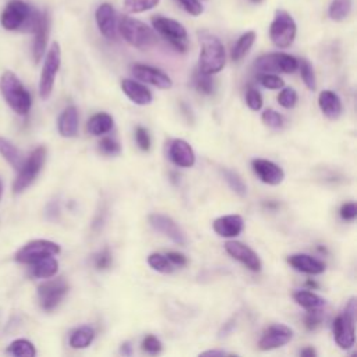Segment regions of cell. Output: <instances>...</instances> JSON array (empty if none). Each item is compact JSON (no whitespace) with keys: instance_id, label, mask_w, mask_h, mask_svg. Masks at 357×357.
<instances>
[{"instance_id":"obj_1","label":"cell","mask_w":357,"mask_h":357,"mask_svg":"<svg viewBox=\"0 0 357 357\" xmlns=\"http://www.w3.org/2000/svg\"><path fill=\"white\" fill-rule=\"evenodd\" d=\"M0 94L17 115L26 116L31 111V94L13 72H5L0 77Z\"/></svg>"},{"instance_id":"obj_2","label":"cell","mask_w":357,"mask_h":357,"mask_svg":"<svg viewBox=\"0 0 357 357\" xmlns=\"http://www.w3.org/2000/svg\"><path fill=\"white\" fill-rule=\"evenodd\" d=\"M201 54L198 61V70L204 74H216L219 73L226 63L225 48L222 42L208 33L200 34Z\"/></svg>"},{"instance_id":"obj_3","label":"cell","mask_w":357,"mask_h":357,"mask_svg":"<svg viewBox=\"0 0 357 357\" xmlns=\"http://www.w3.org/2000/svg\"><path fill=\"white\" fill-rule=\"evenodd\" d=\"M119 31L126 42L137 49L147 51L157 44L155 31L137 19L129 16L122 17L119 22Z\"/></svg>"},{"instance_id":"obj_4","label":"cell","mask_w":357,"mask_h":357,"mask_svg":"<svg viewBox=\"0 0 357 357\" xmlns=\"http://www.w3.org/2000/svg\"><path fill=\"white\" fill-rule=\"evenodd\" d=\"M45 161H47L45 147H38L30 154V157L24 161L23 166L19 169V175L13 183L15 194H22L35 182V179L38 177V175L41 173L45 165Z\"/></svg>"},{"instance_id":"obj_5","label":"cell","mask_w":357,"mask_h":357,"mask_svg":"<svg viewBox=\"0 0 357 357\" xmlns=\"http://www.w3.org/2000/svg\"><path fill=\"white\" fill-rule=\"evenodd\" d=\"M354 324H356V299L351 297L342 315L332 325L335 342L340 349H350L354 344Z\"/></svg>"},{"instance_id":"obj_6","label":"cell","mask_w":357,"mask_h":357,"mask_svg":"<svg viewBox=\"0 0 357 357\" xmlns=\"http://www.w3.org/2000/svg\"><path fill=\"white\" fill-rule=\"evenodd\" d=\"M152 26L155 31L164 37L176 51L184 54L189 49V37L186 29L176 20L164 17V16H154Z\"/></svg>"},{"instance_id":"obj_7","label":"cell","mask_w":357,"mask_h":357,"mask_svg":"<svg viewBox=\"0 0 357 357\" xmlns=\"http://www.w3.org/2000/svg\"><path fill=\"white\" fill-rule=\"evenodd\" d=\"M297 26L293 17L285 10H276L273 22L269 27V37L275 47L278 48H289L296 38Z\"/></svg>"},{"instance_id":"obj_8","label":"cell","mask_w":357,"mask_h":357,"mask_svg":"<svg viewBox=\"0 0 357 357\" xmlns=\"http://www.w3.org/2000/svg\"><path fill=\"white\" fill-rule=\"evenodd\" d=\"M62 63V51L58 42H54L51 45V49L48 51L40 79V97L47 101L54 91L55 87V80L59 73Z\"/></svg>"},{"instance_id":"obj_9","label":"cell","mask_w":357,"mask_h":357,"mask_svg":"<svg viewBox=\"0 0 357 357\" xmlns=\"http://www.w3.org/2000/svg\"><path fill=\"white\" fill-rule=\"evenodd\" d=\"M61 253V246L51 240H33L23 246L16 253V261L20 264H29L49 257V255H58Z\"/></svg>"},{"instance_id":"obj_10","label":"cell","mask_w":357,"mask_h":357,"mask_svg":"<svg viewBox=\"0 0 357 357\" xmlns=\"http://www.w3.org/2000/svg\"><path fill=\"white\" fill-rule=\"evenodd\" d=\"M261 73H294L299 68V61L287 54H268L258 58L254 63Z\"/></svg>"},{"instance_id":"obj_11","label":"cell","mask_w":357,"mask_h":357,"mask_svg":"<svg viewBox=\"0 0 357 357\" xmlns=\"http://www.w3.org/2000/svg\"><path fill=\"white\" fill-rule=\"evenodd\" d=\"M69 292V285L63 278L51 279L40 285L38 287V299L40 304L45 311H52L56 308L65 296Z\"/></svg>"},{"instance_id":"obj_12","label":"cell","mask_w":357,"mask_h":357,"mask_svg":"<svg viewBox=\"0 0 357 357\" xmlns=\"http://www.w3.org/2000/svg\"><path fill=\"white\" fill-rule=\"evenodd\" d=\"M34 8L27 5L23 0H12V2L8 3L6 9L2 13V17H0V23H2V27L8 31H17L23 29L26 24L29 16L31 15Z\"/></svg>"},{"instance_id":"obj_13","label":"cell","mask_w":357,"mask_h":357,"mask_svg":"<svg viewBox=\"0 0 357 357\" xmlns=\"http://www.w3.org/2000/svg\"><path fill=\"white\" fill-rule=\"evenodd\" d=\"M148 221H150V225L157 232L165 235L173 243H176L179 246H186L187 244V239H186L184 232L170 216H166V215H162V214H152V215H150Z\"/></svg>"},{"instance_id":"obj_14","label":"cell","mask_w":357,"mask_h":357,"mask_svg":"<svg viewBox=\"0 0 357 357\" xmlns=\"http://www.w3.org/2000/svg\"><path fill=\"white\" fill-rule=\"evenodd\" d=\"M225 250L230 257L240 261L250 271H253V272H260L261 271L262 262H261L260 257L257 255V253L253 248H250L248 246H246L240 241L230 240V241H226Z\"/></svg>"},{"instance_id":"obj_15","label":"cell","mask_w":357,"mask_h":357,"mask_svg":"<svg viewBox=\"0 0 357 357\" xmlns=\"http://www.w3.org/2000/svg\"><path fill=\"white\" fill-rule=\"evenodd\" d=\"M293 338V331L283 325V324H275L271 325L261 336L258 346L261 350H272L285 346L289 343Z\"/></svg>"},{"instance_id":"obj_16","label":"cell","mask_w":357,"mask_h":357,"mask_svg":"<svg viewBox=\"0 0 357 357\" xmlns=\"http://www.w3.org/2000/svg\"><path fill=\"white\" fill-rule=\"evenodd\" d=\"M132 73L136 79H138L143 83L151 84L161 90H169L172 88L173 83L168 74H165L162 70L155 69L152 66L147 65H134L132 69Z\"/></svg>"},{"instance_id":"obj_17","label":"cell","mask_w":357,"mask_h":357,"mask_svg":"<svg viewBox=\"0 0 357 357\" xmlns=\"http://www.w3.org/2000/svg\"><path fill=\"white\" fill-rule=\"evenodd\" d=\"M254 173L258 176V179L269 186H278L285 179V172L280 166L276 164L267 161V159H254L251 162Z\"/></svg>"},{"instance_id":"obj_18","label":"cell","mask_w":357,"mask_h":357,"mask_svg":"<svg viewBox=\"0 0 357 357\" xmlns=\"http://www.w3.org/2000/svg\"><path fill=\"white\" fill-rule=\"evenodd\" d=\"M95 20H97L101 34L105 38H108V40L116 38L118 20H116V12L112 5L102 3L95 12Z\"/></svg>"},{"instance_id":"obj_19","label":"cell","mask_w":357,"mask_h":357,"mask_svg":"<svg viewBox=\"0 0 357 357\" xmlns=\"http://www.w3.org/2000/svg\"><path fill=\"white\" fill-rule=\"evenodd\" d=\"M170 161L180 168H191L196 164V154L191 145L184 140H173L169 147Z\"/></svg>"},{"instance_id":"obj_20","label":"cell","mask_w":357,"mask_h":357,"mask_svg":"<svg viewBox=\"0 0 357 357\" xmlns=\"http://www.w3.org/2000/svg\"><path fill=\"white\" fill-rule=\"evenodd\" d=\"M212 228L218 236L225 239H233L243 232L244 221L240 215H225L216 218L212 223Z\"/></svg>"},{"instance_id":"obj_21","label":"cell","mask_w":357,"mask_h":357,"mask_svg":"<svg viewBox=\"0 0 357 357\" xmlns=\"http://www.w3.org/2000/svg\"><path fill=\"white\" fill-rule=\"evenodd\" d=\"M49 31H51V19H49V15L45 12L41 15L40 24H38L37 30L34 31L35 40H34V47H33V55H34L35 63H38L45 55V51L48 47Z\"/></svg>"},{"instance_id":"obj_22","label":"cell","mask_w":357,"mask_h":357,"mask_svg":"<svg viewBox=\"0 0 357 357\" xmlns=\"http://www.w3.org/2000/svg\"><path fill=\"white\" fill-rule=\"evenodd\" d=\"M287 262L296 271L308 275H319L325 271V264L308 254H293L287 258Z\"/></svg>"},{"instance_id":"obj_23","label":"cell","mask_w":357,"mask_h":357,"mask_svg":"<svg viewBox=\"0 0 357 357\" xmlns=\"http://www.w3.org/2000/svg\"><path fill=\"white\" fill-rule=\"evenodd\" d=\"M122 90L126 94V97L137 105L145 106V105H150L152 102L151 91L145 86H143V84H140L134 80H123L122 81Z\"/></svg>"},{"instance_id":"obj_24","label":"cell","mask_w":357,"mask_h":357,"mask_svg":"<svg viewBox=\"0 0 357 357\" xmlns=\"http://www.w3.org/2000/svg\"><path fill=\"white\" fill-rule=\"evenodd\" d=\"M59 134L65 138H73L79 133V111L76 106H68L58 120Z\"/></svg>"},{"instance_id":"obj_25","label":"cell","mask_w":357,"mask_h":357,"mask_svg":"<svg viewBox=\"0 0 357 357\" xmlns=\"http://www.w3.org/2000/svg\"><path fill=\"white\" fill-rule=\"evenodd\" d=\"M318 105L322 113L329 119H338L343 111L339 97L332 91H322L318 97Z\"/></svg>"},{"instance_id":"obj_26","label":"cell","mask_w":357,"mask_h":357,"mask_svg":"<svg viewBox=\"0 0 357 357\" xmlns=\"http://www.w3.org/2000/svg\"><path fill=\"white\" fill-rule=\"evenodd\" d=\"M59 271V262L55 255L41 258L31 264V275L38 279H51Z\"/></svg>"},{"instance_id":"obj_27","label":"cell","mask_w":357,"mask_h":357,"mask_svg":"<svg viewBox=\"0 0 357 357\" xmlns=\"http://www.w3.org/2000/svg\"><path fill=\"white\" fill-rule=\"evenodd\" d=\"M0 155H2L8 161V164L15 170H19L26 161L23 152L10 140H8L5 137H0Z\"/></svg>"},{"instance_id":"obj_28","label":"cell","mask_w":357,"mask_h":357,"mask_svg":"<svg viewBox=\"0 0 357 357\" xmlns=\"http://www.w3.org/2000/svg\"><path fill=\"white\" fill-rule=\"evenodd\" d=\"M113 129V119L108 113H97L94 115L87 126V130L93 136H102L109 133Z\"/></svg>"},{"instance_id":"obj_29","label":"cell","mask_w":357,"mask_h":357,"mask_svg":"<svg viewBox=\"0 0 357 357\" xmlns=\"http://www.w3.org/2000/svg\"><path fill=\"white\" fill-rule=\"evenodd\" d=\"M293 299L299 306H301L306 310H318V308L325 307V304H326L325 299H322L321 296H318L312 292H308V290L296 292L293 294Z\"/></svg>"},{"instance_id":"obj_30","label":"cell","mask_w":357,"mask_h":357,"mask_svg":"<svg viewBox=\"0 0 357 357\" xmlns=\"http://www.w3.org/2000/svg\"><path fill=\"white\" fill-rule=\"evenodd\" d=\"M95 338V331L94 328L88 326V325H84V326H80L77 328L72 335H70V339H69V343L73 349H86L88 347L93 340Z\"/></svg>"},{"instance_id":"obj_31","label":"cell","mask_w":357,"mask_h":357,"mask_svg":"<svg viewBox=\"0 0 357 357\" xmlns=\"http://www.w3.org/2000/svg\"><path fill=\"white\" fill-rule=\"evenodd\" d=\"M255 42V33L254 31H248L246 34H243L237 42L235 44L233 49H232V61L233 62H240L251 49V47Z\"/></svg>"},{"instance_id":"obj_32","label":"cell","mask_w":357,"mask_h":357,"mask_svg":"<svg viewBox=\"0 0 357 357\" xmlns=\"http://www.w3.org/2000/svg\"><path fill=\"white\" fill-rule=\"evenodd\" d=\"M8 353L16 357H35L37 349L29 339H16L9 344Z\"/></svg>"},{"instance_id":"obj_33","label":"cell","mask_w":357,"mask_h":357,"mask_svg":"<svg viewBox=\"0 0 357 357\" xmlns=\"http://www.w3.org/2000/svg\"><path fill=\"white\" fill-rule=\"evenodd\" d=\"M351 12V0H332L328 15L333 22H343Z\"/></svg>"},{"instance_id":"obj_34","label":"cell","mask_w":357,"mask_h":357,"mask_svg":"<svg viewBox=\"0 0 357 357\" xmlns=\"http://www.w3.org/2000/svg\"><path fill=\"white\" fill-rule=\"evenodd\" d=\"M161 0H125V9L129 13L138 15L152 10L159 5Z\"/></svg>"},{"instance_id":"obj_35","label":"cell","mask_w":357,"mask_h":357,"mask_svg":"<svg viewBox=\"0 0 357 357\" xmlns=\"http://www.w3.org/2000/svg\"><path fill=\"white\" fill-rule=\"evenodd\" d=\"M223 177L226 180V183L229 184V187L236 193L239 194L240 197H244L247 194V187L243 182V179L233 170H229V169H223Z\"/></svg>"},{"instance_id":"obj_36","label":"cell","mask_w":357,"mask_h":357,"mask_svg":"<svg viewBox=\"0 0 357 357\" xmlns=\"http://www.w3.org/2000/svg\"><path fill=\"white\" fill-rule=\"evenodd\" d=\"M148 264L151 268H154L155 271L158 272H162V273H172L173 272V264L168 260L166 255L164 254H159V253H154L148 257Z\"/></svg>"},{"instance_id":"obj_37","label":"cell","mask_w":357,"mask_h":357,"mask_svg":"<svg viewBox=\"0 0 357 357\" xmlns=\"http://www.w3.org/2000/svg\"><path fill=\"white\" fill-rule=\"evenodd\" d=\"M297 69L300 70V76H301V79H303V81H304L306 87H307L308 90L314 91V90L317 88V81H315V73H314V69H312V66L310 65V62H308V61H306V59L300 61V62H299V68H297Z\"/></svg>"},{"instance_id":"obj_38","label":"cell","mask_w":357,"mask_h":357,"mask_svg":"<svg viewBox=\"0 0 357 357\" xmlns=\"http://www.w3.org/2000/svg\"><path fill=\"white\" fill-rule=\"evenodd\" d=\"M194 86L203 94H212L214 93V81L209 74H204L200 70L194 73Z\"/></svg>"},{"instance_id":"obj_39","label":"cell","mask_w":357,"mask_h":357,"mask_svg":"<svg viewBox=\"0 0 357 357\" xmlns=\"http://www.w3.org/2000/svg\"><path fill=\"white\" fill-rule=\"evenodd\" d=\"M278 102L285 109H293L297 104V93L293 88H283L278 97Z\"/></svg>"},{"instance_id":"obj_40","label":"cell","mask_w":357,"mask_h":357,"mask_svg":"<svg viewBox=\"0 0 357 357\" xmlns=\"http://www.w3.org/2000/svg\"><path fill=\"white\" fill-rule=\"evenodd\" d=\"M258 81L262 87H265L268 90H280L285 86V81L280 77L271 74V73H262L258 77Z\"/></svg>"},{"instance_id":"obj_41","label":"cell","mask_w":357,"mask_h":357,"mask_svg":"<svg viewBox=\"0 0 357 357\" xmlns=\"http://www.w3.org/2000/svg\"><path fill=\"white\" fill-rule=\"evenodd\" d=\"M100 151L105 155H112L113 157V155H119L122 148H120V144L116 140H113L111 137H105L100 143Z\"/></svg>"},{"instance_id":"obj_42","label":"cell","mask_w":357,"mask_h":357,"mask_svg":"<svg viewBox=\"0 0 357 357\" xmlns=\"http://www.w3.org/2000/svg\"><path fill=\"white\" fill-rule=\"evenodd\" d=\"M262 122L272 127V129H280L283 127V118L282 115H279L278 112H275L273 109H267L264 113H262Z\"/></svg>"},{"instance_id":"obj_43","label":"cell","mask_w":357,"mask_h":357,"mask_svg":"<svg viewBox=\"0 0 357 357\" xmlns=\"http://www.w3.org/2000/svg\"><path fill=\"white\" fill-rule=\"evenodd\" d=\"M176 2L183 8V10H186L189 15L194 17L203 15L204 12V8L200 0H176Z\"/></svg>"},{"instance_id":"obj_44","label":"cell","mask_w":357,"mask_h":357,"mask_svg":"<svg viewBox=\"0 0 357 357\" xmlns=\"http://www.w3.org/2000/svg\"><path fill=\"white\" fill-rule=\"evenodd\" d=\"M246 102H247V105H248V108H250L251 111H260V109L262 108V104H264L260 91L255 90V88H253V87H250V88L247 90Z\"/></svg>"},{"instance_id":"obj_45","label":"cell","mask_w":357,"mask_h":357,"mask_svg":"<svg viewBox=\"0 0 357 357\" xmlns=\"http://www.w3.org/2000/svg\"><path fill=\"white\" fill-rule=\"evenodd\" d=\"M143 350L150 353V354H158V353L162 351V343H161V340L157 336L148 335L143 340Z\"/></svg>"},{"instance_id":"obj_46","label":"cell","mask_w":357,"mask_h":357,"mask_svg":"<svg viewBox=\"0 0 357 357\" xmlns=\"http://www.w3.org/2000/svg\"><path fill=\"white\" fill-rule=\"evenodd\" d=\"M322 321V312H321V308L318 310H308L306 318H304V322H306V326L307 329H315Z\"/></svg>"},{"instance_id":"obj_47","label":"cell","mask_w":357,"mask_h":357,"mask_svg":"<svg viewBox=\"0 0 357 357\" xmlns=\"http://www.w3.org/2000/svg\"><path fill=\"white\" fill-rule=\"evenodd\" d=\"M136 141H137L138 147L143 151H150V148H151V138H150L148 132L144 127H137V130H136Z\"/></svg>"},{"instance_id":"obj_48","label":"cell","mask_w":357,"mask_h":357,"mask_svg":"<svg viewBox=\"0 0 357 357\" xmlns=\"http://www.w3.org/2000/svg\"><path fill=\"white\" fill-rule=\"evenodd\" d=\"M112 264V255L109 250H102L95 255V265L98 269H106Z\"/></svg>"},{"instance_id":"obj_49","label":"cell","mask_w":357,"mask_h":357,"mask_svg":"<svg viewBox=\"0 0 357 357\" xmlns=\"http://www.w3.org/2000/svg\"><path fill=\"white\" fill-rule=\"evenodd\" d=\"M357 215V208L354 203H346L340 208V216L344 221H353Z\"/></svg>"},{"instance_id":"obj_50","label":"cell","mask_w":357,"mask_h":357,"mask_svg":"<svg viewBox=\"0 0 357 357\" xmlns=\"http://www.w3.org/2000/svg\"><path fill=\"white\" fill-rule=\"evenodd\" d=\"M168 260L175 265V267H184L187 264V258L180 254V253H175V251H170L166 254Z\"/></svg>"},{"instance_id":"obj_51","label":"cell","mask_w":357,"mask_h":357,"mask_svg":"<svg viewBox=\"0 0 357 357\" xmlns=\"http://www.w3.org/2000/svg\"><path fill=\"white\" fill-rule=\"evenodd\" d=\"M300 354H301L303 357H315V356H317V351H315L312 347H306V349H303V350L300 351Z\"/></svg>"},{"instance_id":"obj_52","label":"cell","mask_w":357,"mask_h":357,"mask_svg":"<svg viewBox=\"0 0 357 357\" xmlns=\"http://www.w3.org/2000/svg\"><path fill=\"white\" fill-rule=\"evenodd\" d=\"M201 356H228V353L223 350H207L203 351Z\"/></svg>"},{"instance_id":"obj_53","label":"cell","mask_w":357,"mask_h":357,"mask_svg":"<svg viewBox=\"0 0 357 357\" xmlns=\"http://www.w3.org/2000/svg\"><path fill=\"white\" fill-rule=\"evenodd\" d=\"M122 353H123V354H127V356L132 354V346H130V343H125V344L122 346Z\"/></svg>"},{"instance_id":"obj_54","label":"cell","mask_w":357,"mask_h":357,"mask_svg":"<svg viewBox=\"0 0 357 357\" xmlns=\"http://www.w3.org/2000/svg\"><path fill=\"white\" fill-rule=\"evenodd\" d=\"M307 286H310V287H314V289H317V287H318V285H317L315 282H312V280H307Z\"/></svg>"},{"instance_id":"obj_55","label":"cell","mask_w":357,"mask_h":357,"mask_svg":"<svg viewBox=\"0 0 357 357\" xmlns=\"http://www.w3.org/2000/svg\"><path fill=\"white\" fill-rule=\"evenodd\" d=\"M2 194H3V183L0 180V198H2Z\"/></svg>"},{"instance_id":"obj_56","label":"cell","mask_w":357,"mask_h":357,"mask_svg":"<svg viewBox=\"0 0 357 357\" xmlns=\"http://www.w3.org/2000/svg\"><path fill=\"white\" fill-rule=\"evenodd\" d=\"M250 2H253V3H260V2H262V0H250Z\"/></svg>"}]
</instances>
